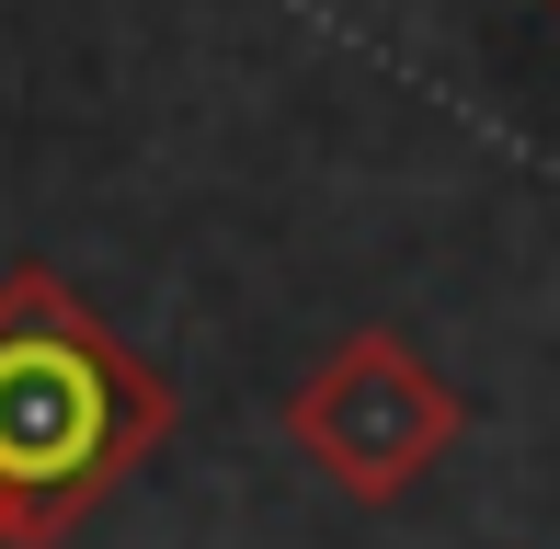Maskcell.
Instances as JSON below:
<instances>
[{"label":"cell","mask_w":560,"mask_h":549,"mask_svg":"<svg viewBox=\"0 0 560 549\" xmlns=\"http://www.w3.org/2000/svg\"><path fill=\"white\" fill-rule=\"evenodd\" d=\"M549 12H560V0H549Z\"/></svg>","instance_id":"obj_3"},{"label":"cell","mask_w":560,"mask_h":549,"mask_svg":"<svg viewBox=\"0 0 560 549\" xmlns=\"http://www.w3.org/2000/svg\"><path fill=\"white\" fill-rule=\"evenodd\" d=\"M172 435V378L69 287L58 264H0V549L69 538Z\"/></svg>","instance_id":"obj_1"},{"label":"cell","mask_w":560,"mask_h":549,"mask_svg":"<svg viewBox=\"0 0 560 549\" xmlns=\"http://www.w3.org/2000/svg\"><path fill=\"white\" fill-rule=\"evenodd\" d=\"M457 435H469L457 378H435V355H423L412 332H389V320L343 332L332 355L287 389V446L343 504H400L423 469H446Z\"/></svg>","instance_id":"obj_2"}]
</instances>
